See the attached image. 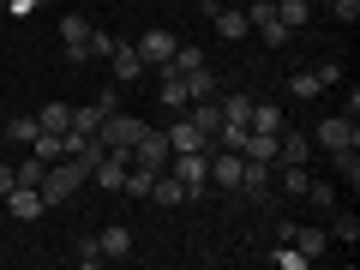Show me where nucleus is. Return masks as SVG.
<instances>
[{
    "label": "nucleus",
    "mask_w": 360,
    "mask_h": 270,
    "mask_svg": "<svg viewBox=\"0 0 360 270\" xmlns=\"http://www.w3.org/2000/svg\"><path fill=\"white\" fill-rule=\"evenodd\" d=\"M270 264H276V270H307V264H312V258H307V252H300V246H295V240H276V252H270Z\"/></svg>",
    "instance_id": "27"
},
{
    "label": "nucleus",
    "mask_w": 360,
    "mask_h": 270,
    "mask_svg": "<svg viewBox=\"0 0 360 270\" xmlns=\"http://www.w3.org/2000/svg\"><path fill=\"white\" fill-rule=\"evenodd\" d=\"M13 186H18V168H13V162H6V156H0V198L13 193Z\"/></svg>",
    "instance_id": "39"
},
{
    "label": "nucleus",
    "mask_w": 360,
    "mask_h": 270,
    "mask_svg": "<svg viewBox=\"0 0 360 270\" xmlns=\"http://www.w3.org/2000/svg\"><path fill=\"white\" fill-rule=\"evenodd\" d=\"M72 264L96 270V264H103V246H96V240H78V246H72Z\"/></svg>",
    "instance_id": "35"
},
{
    "label": "nucleus",
    "mask_w": 360,
    "mask_h": 270,
    "mask_svg": "<svg viewBox=\"0 0 360 270\" xmlns=\"http://www.w3.org/2000/svg\"><path fill=\"white\" fill-rule=\"evenodd\" d=\"M246 115H252V96H222V120L229 127H246Z\"/></svg>",
    "instance_id": "34"
},
{
    "label": "nucleus",
    "mask_w": 360,
    "mask_h": 270,
    "mask_svg": "<svg viewBox=\"0 0 360 270\" xmlns=\"http://www.w3.org/2000/svg\"><path fill=\"white\" fill-rule=\"evenodd\" d=\"M37 115H6V120H0V139H6V150H18V144H30V139H37Z\"/></svg>",
    "instance_id": "13"
},
{
    "label": "nucleus",
    "mask_w": 360,
    "mask_h": 270,
    "mask_svg": "<svg viewBox=\"0 0 360 270\" xmlns=\"http://www.w3.org/2000/svg\"><path fill=\"white\" fill-rule=\"evenodd\" d=\"M90 30H96V25H90V18L84 13H60V42H66V54H60V60H90Z\"/></svg>",
    "instance_id": "3"
},
{
    "label": "nucleus",
    "mask_w": 360,
    "mask_h": 270,
    "mask_svg": "<svg viewBox=\"0 0 360 270\" xmlns=\"http://www.w3.org/2000/svg\"><path fill=\"white\" fill-rule=\"evenodd\" d=\"M162 139H168V156H186V150H210V139H205V132H198V127H193L186 115H180L174 127H162Z\"/></svg>",
    "instance_id": "8"
},
{
    "label": "nucleus",
    "mask_w": 360,
    "mask_h": 270,
    "mask_svg": "<svg viewBox=\"0 0 360 270\" xmlns=\"http://www.w3.org/2000/svg\"><path fill=\"white\" fill-rule=\"evenodd\" d=\"M336 156V174L348 180V186H360V144H348V150H330Z\"/></svg>",
    "instance_id": "31"
},
{
    "label": "nucleus",
    "mask_w": 360,
    "mask_h": 270,
    "mask_svg": "<svg viewBox=\"0 0 360 270\" xmlns=\"http://www.w3.org/2000/svg\"><path fill=\"white\" fill-rule=\"evenodd\" d=\"M330 240H342V246L360 240V217H354V210H336V217H330Z\"/></svg>",
    "instance_id": "29"
},
{
    "label": "nucleus",
    "mask_w": 360,
    "mask_h": 270,
    "mask_svg": "<svg viewBox=\"0 0 360 270\" xmlns=\"http://www.w3.org/2000/svg\"><path fill=\"white\" fill-rule=\"evenodd\" d=\"M307 162H283V193H295V198H307Z\"/></svg>",
    "instance_id": "33"
},
{
    "label": "nucleus",
    "mask_w": 360,
    "mask_h": 270,
    "mask_svg": "<svg viewBox=\"0 0 360 270\" xmlns=\"http://www.w3.org/2000/svg\"><path fill=\"white\" fill-rule=\"evenodd\" d=\"M127 156H132L139 168H156V174H162V162H168V139H162V127H144L139 144H132Z\"/></svg>",
    "instance_id": "6"
},
{
    "label": "nucleus",
    "mask_w": 360,
    "mask_h": 270,
    "mask_svg": "<svg viewBox=\"0 0 360 270\" xmlns=\"http://www.w3.org/2000/svg\"><path fill=\"white\" fill-rule=\"evenodd\" d=\"M37 127H42V132H66V127H72V108H66V103L37 108Z\"/></svg>",
    "instance_id": "28"
},
{
    "label": "nucleus",
    "mask_w": 360,
    "mask_h": 270,
    "mask_svg": "<svg viewBox=\"0 0 360 270\" xmlns=\"http://www.w3.org/2000/svg\"><path fill=\"white\" fill-rule=\"evenodd\" d=\"M240 186L252 198H264L270 193V162H258V156H246V168H240Z\"/></svg>",
    "instance_id": "23"
},
{
    "label": "nucleus",
    "mask_w": 360,
    "mask_h": 270,
    "mask_svg": "<svg viewBox=\"0 0 360 270\" xmlns=\"http://www.w3.org/2000/svg\"><path fill=\"white\" fill-rule=\"evenodd\" d=\"M156 84H162V108H180L186 115V84H180V72H162L156 66Z\"/></svg>",
    "instance_id": "24"
},
{
    "label": "nucleus",
    "mask_w": 360,
    "mask_h": 270,
    "mask_svg": "<svg viewBox=\"0 0 360 270\" xmlns=\"http://www.w3.org/2000/svg\"><path fill=\"white\" fill-rule=\"evenodd\" d=\"M186 120H193L205 139H217V127H222V103H217V96H205V103H186Z\"/></svg>",
    "instance_id": "15"
},
{
    "label": "nucleus",
    "mask_w": 360,
    "mask_h": 270,
    "mask_svg": "<svg viewBox=\"0 0 360 270\" xmlns=\"http://www.w3.org/2000/svg\"><path fill=\"white\" fill-rule=\"evenodd\" d=\"M174 49H180V37H174V30H162V25H156V30H144V37H139V54H144V66H162V60H168Z\"/></svg>",
    "instance_id": "10"
},
{
    "label": "nucleus",
    "mask_w": 360,
    "mask_h": 270,
    "mask_svg": "<svg viewBox=\"0 0 360 270\" xmlns=\"http://www.w3.org/2000/svg\"><path fill=\"white\" fill-rule=\"evenodd\" d=\"M150 180H156V168L127 162V180H120V193H127V198H150Z\"/></svg>",
    "instance_id": "25"
},
{
    "label": "nucleus",
    "mask_w": 360,
    "mask_h": 270,
    "mask_svg": "<svg viewBox=\"0 0 360 270\" xmlns=\"http://www.w3.org/2000/svg\"><path fill=\"white\" fill-rule=\"evenodd\" d=\"M139 132H144V120L139 115H103V127H96V139L108 144V150H132V144H139Z\"/></svg>",
    "instance_id": "2"
},
{
    "label": "nucleus",
    "mask_w": 360,
    "mask_h": 270,
    "mask_svg": "<svg viewBox=\"0 0 360 270\" xmlns=\"http://www.w3.org/2000/svg\"><path fill=\"white\" fill-rule=\"evenodd\" d=\"M276 18H283L288 30H307V18H312V6H307V0H276Z\"/></svg>",
    "instance_id": "30"
},
{
    "label": "nucleus",
    "mask_w": 360,
    "mask_h": 270,
    "mask_svg": "<svg viewBox=\"0 0 360 270\" xmlns=\"http://www.w3.org/2000/svg\"><path fill=\"white\" fill-rule=\"evenodd\" d=\"M108 66H115V78H120V84H139V78L150 72V66H144V54H139V42H115Z\"/></svg>",
    "instance_id": "9"
},
{
    "label": "nucleus",
    "mask_w": 360,
    "mask_h": 270,
    "mask_svg": "<svg viewBox=\"0 0 360 270\" xmlns=\"http://www.w3.org/2000/svg\"><path fill=\"white\" fill-rule=\"evenodd\" d=\"M288 96H295V103H312V96H324L319 66H295V72H288Z\"/></svg>",
    "instance_id": "12"
},
{
    "label": "nucleus",
    "mask_w": 360,
    "mask_h": 270,
    "mask_svg": "<svg viewBox=\"0 0 360 270\" xmlns=\"http://www.w3.org/2000/svg\"><path fill=\"white\" fill-rule=\"evenodd\" d=\"M276 139H283V132H252V127H246L240 156H258V162H270V168H276Z\"/></svg>",
    "instance_id": "18"
},
{
    "label": "nucleus",
    "mask_w": 360,
    "mask_h": 270,
    "mask_svg": "<svg viewBox=\"0 0 360 270\" xmlns=\"http://www.w3.org/2000/svg\"><path fill=\"white\" fill-rule=\"evenodd\" d=\"M240 168H246L240 150H217L210 156V180H217V186H240Z\"/></svg>",
    "instance_id": "14"
},
{
    "label": "nucleus",
    "mask_w": 360,
    "mask_h": 270,
    "mask_svg": "<svg viewBox=\"0 0 360 270\" xmlns=\"http://www.w3.org/2000/svg\"><path fill=\"white\" fill-rule=\"evenodd\" d=\"M205 13H210V25H217L222 42H246V37H252V18H246V6H217V0H210Z\"/></svg>",
    "instance_id": "5"
},
{
    "label": "nucleus",
    "mask_w": 360,
    "mask_h": 270,
    "mask_svg": "<svg viewBox=\"0 0 360 270\" xmlns=\"http://www.w3.org/2000/svg\"><path fill=\"white\" fill-rule=\"evenodd\" d=\"M288 240H295L307 258H319L324 246H330V229H300V222H295V234H288Z\"/></svg>",
    "instance_id": "26"
},
{
    "label": "nucleus",
    "mask_w": 360,
    "mask_h": 270,
    "mask_svg": "<svg viewBox=\"0 0 360 270\" xmlns=\"http://www.w3.org/2000/svg\"><path fill=\"white\" fill-rule=\"evenodd\" d=\"M312 144L319 150H348V144H360V120L354 115H324L319 132H312Z\"/></svg>",
    "instance_id": "1"
},
{
    "label": "nucleus",
    "mask_w": 360,
    "mask_h": 270,
    "mask_svg": "<svg viewBox=\"0 0 360 270\" xmlns=\"http://www.w3.org/2000/svg\"><path fill=\"white\" fill-rule=\"evenodd\" d=\"M319 78H324V90L342 84V66H336V60H319Z\"/></svg>",
    "instance_id": "41"
},
{
    "label": "nucleus",
    "mask_w": 360,
    "mask_h": 270,
    "mask_svg": "<svg viewBox=\"0 0 360 270\" xmlns=\"http://www.w3.org/2000/svg\"><path fill=\"white\" fill-rule=\"evenodd\" d=\"M307 156H312V139L295 132V127H283V139H276V162H307Z\"/></svg>",
    "instance_id": "17"
},
{
    "label": "nucleus",
    "mask_w": 360,
    "mask_h": 270,
    "mask_svg": "<svg viewBox=\"0 0 360 270\" xmlns=\"http://www.w3.org/2000/svg\"><path fill=\"white\" fill-rule=\"evenodd\" d=\"M18 186H42V174H49V162H42V156H18Z\"/></svg>",
    "instance_id": "32"
},
{
    "label": "nucleus",
    "mask_w": 360,
    "mask_h": 270,
    "mask_svg": "<svg viewBox=\"0 0 360 270\" xmlns=\"http://www.w3.org/2000/svg\"><path fill=\"white\" fill-rule=\"evenodd\" d=\"M6 13H13V18H30V13H42V0H6Z\"/></svg>",
    "instance_id": "40"
},
{
    "label": "nucleus",
    "mask_w": 360,
    "mask_h": 270,
    "mask_svg": "<svg viewBox=\"0 0 360 270\" xmlns=\"http://www.w3.org/2000/svg\"><path fill=\"white\" fill-rule=\"evenodd\" d=\"M115 42H120V37H108V30H90V60H108Z\"/></svg>",
    "instance_id": "37"
},
{
    "label": "nucleus",
    "mask_w": 360,
    "mask_h": 270,
    "mask_svg": "<svg viewBox=\"0 0 360 270\" xmlns=\"http://www.w3.org/2000/svg\"><path fill=\"white\" fill-rule=\"evenodd\" d=\"M246 127H252V132H283V127H288V115H283L276 103H252V115H246Z\"/></svg>",
    "instance_id": "19"
},
{
    "label": "nucleus",
    "mask_w": 360,
    "mask_h": 270,
    "mask_svg": "<svg viewBox=\"0 0 360 270\" xmlns=\"http://www.w3.org/2000/svg\"><path fill=\"white\" fill-rule=\"evenodd\" d=\"M330 18H342V25H360V0H330Z\"/></svg>",
    "instance_id": "38"
},
{
    "label": "nucleus",
    "mask_w": 360,
    "mask_h": 270,
    "mask_svg": "<svg viewBox=\"0 0 360 270\" xmlns=\"http://www.w3.org/2000/svg\"><path fill=\"white\" fill-rule=\"evenodd\" d=\"M0 205L13 210V222H37L42 210H49V198H42V186H13V193L0 198Z\"/></svg>",
    "instance_id": "7"
},
{
    "label": "nucleus",
    "mask_w": 360,
    "mask_h": 270,
    "mask_svg": "<svg viewBox=\"0 0 360 270\" xmlns=\"http://www.w3.org/2000/svg\"><path fill=\"white\" fill-rule=\"evenodd\" d=\"M0 120H6V103H0Z\"/></svg>",
    "instance_id": "42"
},
{
    "label": "nucleus",
    "mask_w": 360,
    "mask_h": 270,
    "mask_svg": "<svg viewBox=\"0 0 360 270\" xmlns=\"http://www.w3.org/2000/svg\"><path fill=\"white\" fill-rule=\"evenodd\" d=\"M180 84H186V103H205V96H217V78H210V66L180 72Z\"/></svg>",
    "instance_id": "20"
},
{
    "label": "nucleus",
    "mask_w": 360,
    "mask_h": 270,
    "mask_svg": "<svg viewBox=\"0 0 360 270\" xmlns=\"http://www.w3.org/2000/svg\"><path fill=\"white\" fill-rule=\"evenodd\" d=\"M150 198H156L162 210H174V205H186V186H180L174 174H156V180H150Z\"/></svg>",
    "instance_id": "22"
},
{
    "label": "nucleus",
    "mask_w": 360,
    "mask_h": 270,
    "mask_svg": "<svg viewBox=\"0 0 360 270\" xmlns=\"http://www.w3.org/2000/svg\"><path fill=\"white\" fill-rule=\"evenodd\" d=\"M174 162V180L186 186V198L205 193V180H210V150H186V156H168Z\"/></svg>",
    "instance_id": "4"
},
{
    "label": "nucleus",
    "mask_w": 360,
    "mask_h": 270,
    "mask_svg": "<svg viewBox=\"0 0 360 270\" xmlns=\"http://www.w3.org/2000/svg\"><path fill=\"white\" fill-rule=\"evenodd\" d=\"M307 198L319 210H336V186H324V180H307Z\"/></svg>",
    "instance_id": "36"
},
{
    "label": "nucleus",
    "mask_w": 360,
    "mask_h": 270,
    "mask_svg": "<svg viewBox=\"0 0 360 270\" xmlns=\"http://www.w3.org/2000/svg\"><path fill=\"white\" fill-rule=\"evenodd\" d=\"M127 162H132L127 150H108L103 162L90 168V180H96V186H103V193H120V180H127Z\"/></svg>",
    "instance_id": "11"
},
{
    "label": "nucleus",
    "mask_w": 360,
    "mask_h": 270,
    "mask_svg": "<svg viewBox=\"0 0 360 270\" xmlns=\"http://www.w3.org/2000/svg\"><path fill=\"white\" fill-rule=\"evenodd\" d=\"M252 30H258V42H264V49H288V42H295V30H288L276 13H270V18H258Z\"/></svg>",
    "instance_id": "21"
},
{
    "label": "nucleus",
    "mask_w": 360,
    "mask_h": 270,
    "mask_svg": "<svg viewBox=\"0 0 360 270\" xmlns=\"http://www.w3.org/2000/svg\"><path fill=\"white\" fill-rule=\"evenodd\" d=\"M96 246H103V258H132V229L127 222H108V229L96 234Z\"/></svg>",
    "instance_id": "16"
}]
</instances>
